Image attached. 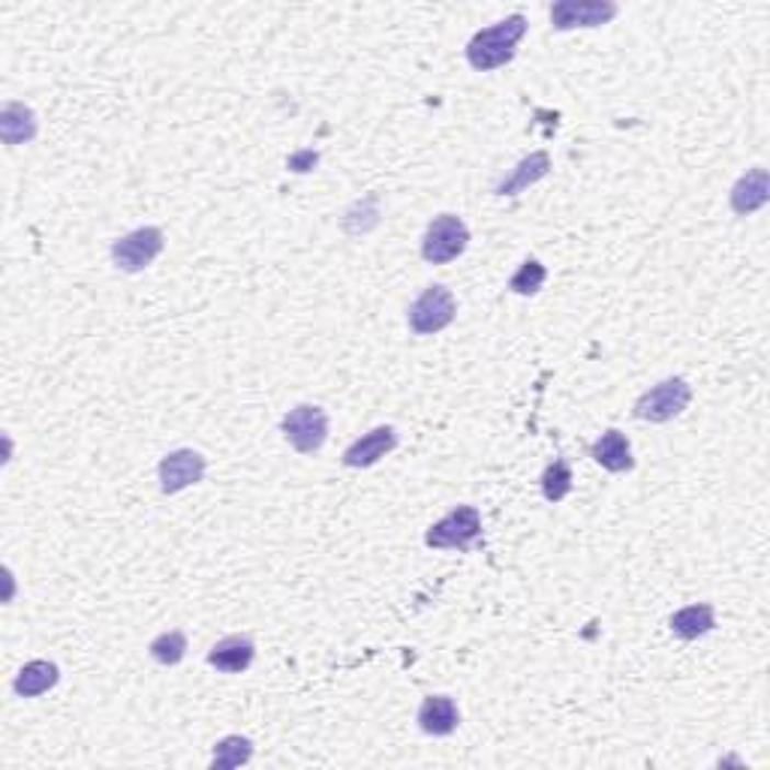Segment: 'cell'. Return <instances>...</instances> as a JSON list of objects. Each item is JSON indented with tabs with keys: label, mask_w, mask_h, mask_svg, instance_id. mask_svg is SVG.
Listing matches in <instances>:
<instances>
[{
	"label": "cell",
	"mask_w": 770,
	"mask_h": 770,
	"mask_svg": "<svg viewBox=\"0 0 770 770\" xmlns=\"http://www.w3.org/2000/svg\"><path fill=\"white\" fill-rule=\"evenodd\" d=\"M469 247V229L467 223L461 220L457 214H440L428 223L424 238H421V257L431 265H445L455 262L457 257H464V250Z\"/></svg>",
	"instance_id": "obj_3"
},
{
	"label": "cell",
	"mask_w": 770,
	"mask_h": 770,
	"mask_svg": "<svg viewBox=\"0 0 770 770\" xmlns=\"http://www.w3.org/2000/svg\"><path fill=\"white\" fill-rule=\"evenodd\" d=\"M58 680H60V668L55 666V663H48V659H34V663H27V666L15 675L12 689H15V695H22V699H36V695H43V692H48V689L58 687Z\"/></svg>",
	"instance_id": "obj_16"
},
{
	"label": "cell",
	"mask_w": 770,
	"mask_h": 770,
	"mask_svg": "<svg viewBox=\"0 0 770 770\" xmlns=\"http://www.w3.org/2000/svg\"><path fill=\"white\" fill-rule=\"evenodd\" d=\"M668 626H671V632H675L677 638H683V642H695V638L707 635V632L716 626V611H713V605H707V602L687 605V608H680L677 614H671Z\"/></svg>",
	"instance_id": "obj_18"
},
{
	"label": "cell",
	"mask_w": 770,
	"mask_h": 770,
	"mask_svg": "<svg viewBox=\"0 0 770 770\" xmlns=\"http://www.w3.org/2000/svg\"><path fill=\"white\" fill-rule=\"evenodd\" d=\"M148 650H151L154 663L172 668L188 656V635H184V632H163V635L154 638Z\"/></svg>",
	"instance_id": "obj_20"
},
{
	"label": "cell",
	"mask_w": 770,
	"mask_h": 770,
	"mask_svg": "<svg viewBox=\"0 0 770 770\" xmlns=\"http://www.w3.org/2000/svg\"><path fill=\"white\" fill-rule=\"evenodd\" d=\"M461 725V711L449 695H428L419 707V728L431 737H449Z\"/></svg>",
	"instance_id": "obj_13"
},
{
	"label": "cell",
	"mask_w": 770,
	"mask_h": 770,
	"mask_svg": "<svg viewBox=\"0 0 770 770\" xmlns=\"http://www.w3.org/2000/svg\"><path fill=\"white\" fill-rule=\"evenodd\" d=\"M205 457L199 455L196 449H178V452H169V455L160 461V490L163 494H178V490L190 488V485H199L205 479Z\"/></svg>",
	"instance_id": "obj_9"
},
{
	"label": "cell",
	"mask_w": 770,
	"mask_h": 770,
	"mask_svg": "<svg viewBox=\"0 0 770 770\" xmlns=\"http://www.w3.org/2000/svg\"><path fill=\"white\" fill-rule=\"evenodd\" d=\"M316 160H319V157H316L314 151H302V154H295V157H290V166L295 169V172H310V169L316 166Z\"/></svg>",
	"instance_id": "obj_23"
},
{
	"label": "cell",
	"mask_w": 770,
	"mask_h": 770,
	"mask_svg": "<svg viewBox=\"0 0 770 770\" xmlns=\"http://www.w3.org/2000/svg\"><path fill=\"white\" fill-rule=\"evenodd\" d=\"M545 281H548V271H545V265L539 262V259H524L521 262V269L514 271L512 281H509V290L514 292V295H536L542 286H545Z\"/></svg>",
	"instance_id": "obj_22"
},
{
	"label": "cell",
	"mask_w": 770,
	"mask_h": 770,
	"mask_svg": "<svg viewBox=\"0 0 770 770\" xmlns=\"http://www.w3.org/2000/svg\"><path fill=\"white\" fill-rule=\"evenodd\" d=\"M548 172H551L548 151H533L530 157H524L521 163L514 166L512 175L502 178L500 184H497V196H518V193H524L526 188L539 184L542 178H548Z\"/></svg>",
	"instance_id": "obj_15"
},
{
	"label": "cell",
	"mask_w": 770,
	"mask_h": 770,
	"mask_svg": "<svg viewBox=\"0 0 770 770\" xmlns=\"http://www.w3.org/2000/svg\"><path fill=\"white\" fill-rule=\"evenodd\" d=\"M253 759V740L245 735H229L214 744V756H211V768L214 770H233L241 768Z\"/></svg>",
	"instance_id": "obj_19"
},
{
	"label": "cell",
	"mask_w": 770,
	"mask_h": 770,
	"mask_svg": "<svg viewBox=\"0 0 770 770\" xmlns=\"http://www.w3.org/2000/svg\"><path fill=\"white\" fill-rule=\"evenodd\" d=\"M770 199V175L765 166L749 169L747 175L737 178V184L732 188V211L737 217H749L768 205Z\"/></svg>",
	"instance_id": "obj_12"
},
{
	"label": "cell",
	"mask_w": 770,
	"mask_h": 770,
	"mask_svg": "<svg viewBox=\"0 0 770 770\" xmlns=\"http://www.w3.org/2000/svg\"><path fill=\"white\" fill-rule=\"evenodd\" d=\"M395 449L397 431L392 424H383V428H374V431L359 437V440L343 452V464L350 469H367L374 467V464H380L385 455H392Z\"/></svg>",
	"instance_id": "obj_10"
},
{
	"label": "cell",
	"mask_w": 770,
	"mask_h": 770,
	"mask_svg": "<svg viewBox=\"0 0 770 770\" xmlns=\"http://www.w3.org/2000/svg\"><path fill=\"white\" fill-rule=\"evenodd\" d=\"M590 457H593L599 467H605L608 473H630V469L635 467L630 440H626V433L618 431V428L605 431L590 445Z\"/></svg>",
	"instance_id": "obj_14"
},
{
	"label": "cell",
	"mask_w": 770,
	"mask_h": 770,
	"mask_svg": "<svg viewBox=\"0 0 770 770\" xmlns=\"http://www.w3.org/2000/svg\"><path fill=\"white\" fill-rule=\"evenodd\" d=\"M573 469H569V464L566 461H554V464H548L545 467V473H542V494H545V500L548 502H563L566 497H569V490H573Z\"/></svg>",
	"instance_id": "obj_21"
},
{
	"label": "cell",
	"mask_w": 770,
	"mask_h": 770,
	"mask_svg": "<svg viewBox=\"0 0 770 770\" xmlns=\"http://www.w3.org/2000/svg\"><path fill=\"white\" fill-rule=\"evenodd\" d=\"M257 659V644L250 635H229L208 650V666L223 675H245Z\"/></svg>",
	"instance_id": "obj_11"
},
{
	"label": "cell",
	"mask_w": 770,
	"mask_h": 770,
	"mask_svg": "<svg viewBox=\"0 0 770 770\" xmlns=\"http://www.w3.org/2000/svg\"><path fill=\"white\" fill-rule=\"evenodd\" d=\"M163 229H157V226H141V229H133V233L117 238L115 245H112V262H115V269L124 271V274H139V271L148 269L154 259L163 253Z\"/></svg>",
	"instance_id": "obj_7"
},
{
	"label": "cell",
	"mask_w": 770,
	"mask_h": 770,
	"mask_svg": "<svg viewBox=\"0 0 770 770\" xmlns=\"http://www.w3.org/2000/svg\"><path fill=\"white\" fill-rule=\"evenodd\" d=\"M692 400V385L683 376H668L659 385H654L650 392H644L635 400V419L650 421V424H666V421L677 419Z\"/></svg>",
	"instance_id": "obj_5"
},
{
	"label": "cell",
	"mask_w": 770,
	"mask_h": 770,
	"mask_svg": "<svg viewBox=\"0 0 770 770\" xmlns=\"http://www.w3.org/2000/svg\"><path fill=\"white\" fill-rule=\"evenodd\" d=\"M526 36L524 15H509L502 22H494L490 27L479 31L467 43V64L473 70L490 72L506 67L518 52V43Z\"/></svg>",
	"instance_id": "obj_1"
},
{
	"label": "cell",
	"mask_w": 770,
	"mask_h": 770,
	"mask_svg": "<svg viewBox=\"0 0 770 770\" xmlns=\"http://www.w3.org/2000/svg\"><path fill=\"white\" fill-rule=\"evenodd\" d=\"M36 129H39L36 127V115L27 105L15 103V100L3 103V109H0V136L10 148L36 139Z\"/></svg>",
	"instance_id": "obj_17"
},
{
	"label": "cell",
	"mask_w": 770,
	"mask_h": 770,
	"mask_svg": "<svg viewBox=\"0 0 770 770\" xmlns=\"http://www.w3.org/2000/svg\"><path fill=\"white\" fill-rule=\"evenodd\" d=\"M618 3L611 0H557L551 7V27L554 31H575V27H602L618 19Z\"/></svg>",
	"instance_id": "obj_8"
},
{
	"label": "cell",
	"mask_w": 770,
	"mask_h": 770,
	"mask_svg": "<svg viewBox=\"0 0 770 770\" xmlns=\"http://www.w3.org/2000/svg\"><path fill=\"white\" fill-rule=\"evenodd\" d=\"M281 431L298 455H316L328 443V412L316 404H302L283 416Z\"/></svg>",
	"instance_id": "obj_6"
},
{
	"label": "cell",
	"mask_w": 770,
	"mask_h": 770,
	"mask_svg": "<svg viewBox=\"0 0 770 770\" xmlns=\"http://www.w3.org/2000/svg\"><path fill=\"white\" fill-rule=\"evenodd\" d=\"M457 316V302L452 290H445L440 283H433L428 290L421 292L416 302L409 304L407 310V326L412 335L428 338V335H440L443 328H449L455 322Z\"/></svg>",
	"instance_id": "obj_2"
},
{
	"label": "cell",
	"mask_w": 770,
	"mask_h": 770,
	"mask_svg": "<svg viewBox=\"0 0 770 770\" xmlns=\"http://www.w3.org/2000/svg\"><path fill=\"white\" fill-rule=\"evenodd\" d=\"M482 536V514L476 506H457L424 533V545L440 551H469Z\"/></svg>",
	"instance_id": "obj_4"
}]
</instances>
